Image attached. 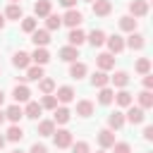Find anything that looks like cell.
Returning <instances> with one entry per match:
<instances>
[{
  "mask_svg": "<svg viewBox=\"0 0 153 153\" xmlns=\"http://www.w3.org/2000/svg\"><path fill=\"white\" fill-rule=\"evenodd\" d=\"M38 88H41L43 96H45V93H53V91H55V81L48 79V76H43V79H38Z\"/></svg>",
  "mask_w": 153,
  "mask_h": 153,
  "instance_id": "37",
  "label": "cell"
},
{
  "mask_svg": "<svg viewBox=\"0 0 153 153\" xmlns=\"http://www.w3.org/2000/svg\"><path fill=\"white\" fill-rule=\"evenodd\" d=\"M120 29H122V31H127V33L136 31V17H131V14L120 17Z\"/></svg>",
  "mask_w": 153,
  "mask_h": 153,
  "instance_id": "21",
  "label": "cell"
},
{
  "mask_svg": "<svg viewBox=\"0 0 153 153\" xmlns=\"http://www.w3.org/2000/svg\"><path fill=\"white\" fill-rule=\"evenodd\" d=\"M112 98H115V91H112V88L103 86V88L98 91V103H100V105H110V103H112Z\"/></svg>",
  "mask_w": 153,
  "mask_h": 153,
  "instance_id": "30",
  "label": "cell"
},
{
  "mask_svg": "<svg viewBox=\"0 0 153 153\" xmlns=\"http://www.w3.org/2000/svg\"><path fill=\"white\" fill-rule=\"evenodd\" d=\"M7 141H22L24 139V129L19 127V124H12L10 129H7V136H5Z\"/></svg>",
  "mask_w": 153,
  "mask_h": 153,
  "instance_id": "33",
  "label": "cell"
},
{
  "mask_svg": "<svg viewBox=\"0 0 153 153\" xmlns=\"http://www.w3.org/2000/svg\"><path fill=\"white\" fill-rule=\"evenodd\" d=\"M10 2H19V0H10Z\"/></svg>",
  "mask_w": 153,
  "mask_h": 153,
  "instance_id": "53",
  "label": "cell"
},
{
  "mask_svg": "<svg viewBox=\"0 0 153 153\" xmlns=\"http://www.w3.org/2000/svg\"><path fill=\"white\" fill-rule=\"evenodd\" d=\"M84 2H93V0H84Z\"/></svg>",
  "mask_w": 153,
  "mask_h": 153,
  "instance_id": "52",
  "label": "cell"
},
{
  "mask_svg": "<svg viewBox=\"0 0 153 153\" xmlns=\"http://www.w3.org/2000/svg\"><path fill=\"white\" fill-rule=\"evenodd\" d=\"M45 74H43V65H33V67H26V81H38V79H43Z\"/></svg>",
  "mask_w": 153,
  "mask_h": 153,
  "instance_id": "23",
  "label": "cell"
},
{
  "mask_svg": "<svg viewBox=\"0 0 153 153\" xmlns=\"http://www.w3.org/2000/svg\"><path fill=\"white\" fill-rule=\"evenodd\" d=\"M55 98H57V103H72L74 100V88L72 86H60Z\"/></svg>",
  "mask_w": 153,
  "mask_h": 153,
  "instance_id": "17",
  "label": "cell"
},
{
  "mask_svg": "<svg viewBox=\"0 0 153 153\" xmlns=\"http://www.w3.org/2000/svg\"><path fill=\"white\" fill-rule=\"evenodd\" d=\"M129 14L131 17H146L148 14V0H131L129 2Z\"/></svg>",
  "mask_w": 153,
  "mask_h": 153,
  "instance_id": "4",
  "label": "cell"
},
{
  "mask_svg": "<svg viewBox=\"0 0 153 153\" xmlns=\"http://www.w3.org/2000/svg\"><path fill=\"white\" fill-rule=\"evenodd\" d=\"M41 112H43V108H41V103H36V100H29L26 108H24V117H29V120H38Z\"/></svg>",
  "mask_w": 153,
  "mask_h": 153,
  "instance_id": "14",
  "label": "cell"
},
{
  "mask_svg": "<svg viewBox=\"0 0 153 153\" xmlns=\"http://www.w3.org/2000/svg\"><path fill=\"white\" fill-rule=\"evenodd\" d=\"M53 141L57 148H69L72 146V131L69 129H55L53 131Z\"/></svg>",
  "mask_w": 153,
  "mask_h": 153,
  "instance_id": "1",
  "label": "cell"
},
{
  "mask_svg": "<svg viewBox=\"0 0 153 153\" xmlns=\"http://www.w3.org/2000/svg\"><path fill=\"white\" fill-rule=\"evenodd\" d=\"M12 65H14L17 69H26V67L31 65V55H29V53H24V50H17V53H14V57H12Z\"/></svg>",
  "mask_w": 153,
  "mask_h": 153,
  "instance_id": "9",
  "label": "cell"
},
{
  "mask_svg": "<svg viewBox=\"0 0 153 153\" xmlns=\"http://www.w3.org/2000/svg\"><path fill=\"white\" fill-rule=\"evenodd\" d=\"M110 148H112V153H131V146L127 141H115Z\"/></svg>",
  "mask_w": 153,
  "mask_h": 153,
  "instance_id": "40",
  "label": "cell"
},
{
  "mask_svg": "<svg viewBox=\"0 0 153 153\" xmlns=\"http://www.w3.org/2000/svg\"><path fill=\"white\" fill-rule=\"evenodd\" d=\"M105 43H108V50H110L112 55H115V53H122V50L127 48V45H124V38H122L120 33H115V36H108V38H105Z\"/></svg>",
  "mask_w": 153,
  "mask_h": 153,
  "instance_id": "7",
  "label": "cell"
},
{
  "mask_svg": "<svg viewBox=\"0 0 153 153\" xmlns=\"http://www.w3.org/2000/svg\"><path fill=\"white\" fill-rule=\"evenodd\" d=\"M110 81L117 86V88H124L129 84V74L127 72H115V76H110Z\"/></svg>",
  "mask_w": 153,
  "mask_h": 153,
  "instance_id": "36",
  "label": "cell"
},
{
  "mask_svg": "<svg viewBox=\"0 0 153 153\" xmlns=\"http://www.w3.org/2000/svg\"><path fill=\"white\" fill-rule=\"evenodd\" d=\"M36 26H38V19H36V17H22V31H24V33L36 31Z\"/></svg>",
  "mask_w": 153,
  "mask_h": 153,
  "instance_id": "35",
  "label": "cell"
},
{
  "mask_svg": "<svg viewBox=\"0 0 153 153\" xmlns=\"http://www.w3.org/2000/svg\"><path fill=\"white\" fill-rule=\"evenodd\" d=\"M143 88H148V91L153 88V76H151V72H148V74H143Z\"/></svg>",
  "mask_w": 153,
  "mask_h": 153,
  "instance_id": "43",
  "label": "cell"
},
{
  "mask_svg": "<svg viewBox=\"0 0 153 153\" xmlns=\"http://www.w3.org/2000/svg\"><path fill=\"white\" fill-rule=\"evenodd\" d=\"M0 29H5V14H0Z\"/></svg>",
  "mask_w": 153,
  "mask_h": 153,
  "instance_id": "46",
  "label": "cell"
},
{
  "mask_svg": "<svg viewBox=\"0 0 153 153\" xmlns=\"http://www.w3.org/2000/svg\"><path fill=\"white\" fill-rule=\"evenodd\" d=\"M117 105H122V108H127V105H131V93L127 91V88H120L117 93H115V98H112Z\"/></svg>",
  "mask_w": 153,
  "mask_h": 153,
  "instance_id": "27",
  "label": "cell"
},
{
  "mask_svg": "<svg viewBox=\"0 0 153 153\" xmlns=\"http://www.w3.org/2000/svg\"><path fill=\"white\" fill-rule=\"evenodd\" d=\"M22 117H24V110L19 108V103H12V105H10L7 110H5V120H10L12 124H17V122H19Z\"/></svg>",
  "mask_w": 153,
  "mask_h": 153,
  "instance_id": "11",
  "label": "cell"
},
{
  "mask_svg": "<svg viewBox=\"0 0 153 153\" xmlns=\"http://www.w3.org/2000/svg\"><path fill=\"white\" fill-rule=\"evenodd\" d=\"M12 153H24V151H19V148H17V151H12Z\"/></svg>",
  "mask_w": 153,
  "mask_h": 153,
  "instance_id": "51",
  "label": "cell"
},
{
  "mask_svg": "<svg viewBox=\"0 0 153 153\" xmlns=\"http://www.w3.org/2000/svg\"><path fill=\"white\" fill-rule=\"evenodd\" d=\"M60 26H62V17H57V14L50 12V14L45 17V29H48V31H55V29H60Z\"/></svg>",
  "mask_w": 153,
  "mask_h": 153,
  "instance_id": "34",
  "label": "cell"
},
{
  "mask_svg": "<svg viewBox=\"0 0 153 153\" xmlns=\"http://www.w3.org/2000/svg\"><path fill=\"white\" fill-rule=\"evenodd\" d=\"M31 41H33L36 48H45L50 43V31L48 29H36V31H31Z\"/></svg>",
  "mask_w": 153,
  "mask_h": 153,
  "instance_id": "3",
  "label": "cell"
},
{
  "mask_svg": "<svg viewBox=\"0 0 153 153\" xmlns=\"http://www.w3.org/2000/svg\"><path fill=\"white\" fill-rule=\"evenodd\" d=\"M139 108H143V110L153 108V93H151L148 88H143V91L139 93Z\"/></svg>",
  "mask_w": 153,
  "mask_h": 153,
  "instance_id": "31",
  "label": "cell"
},
{
  "mask_svg": "<svg viewBox=\"0 0 153 153\" xmlns=\"http://www.w3.org/2000/svg\"><path fill=\"white\" fill-rule=\"evenodd\" d=\"M122 124H124V115L120 112V110H115V112H110V117H108V129H122Z\"/></svg>",
  "mask_w": 153,
  "mask_h": 153,
  "instance_id": "19",
  "label": "cell"
},
{
  "mask_svg": "<svg viewBox=\"0 0 153 153\" xmlns=\"http://www.w3.org/2000/svg\"><path fill=\"white\" fill-rule=\"evenodd\" d=\"M60 60H65V62H74L76 57H79V48L76 45H65V48H60Z\"/></svg>",
  "mask_w": 153,
  "mask_h": 153,
  "instance_id": "13",
  "label": "cell"
},
{
  "mask_svg": "<svg viewBox=\"0 0 153 153\" xmlns=\"http://www.w3.org/2000/svg\"><path fill=\"white\" fill-rule=\"evenodd\" d=\"M5 141H7V139H5V136H2V134H0V148H2V146H5Z\"/></svg>",
  "mask_w": 153,
  "mask_h": 153,
  "instance_id": "47",
  "label": "cell"
},
{
  "mask_svg": "<svg viewBox=\"0 0 153 153\" xmlns=\"http://www.w3.org/2000/svg\"><path fill=\"white\" fill-rule=\"evenodd\" d=\"M69 76H72V79H84V76H86V65L74 60L72 67H69Z\"/></svg>",
  "mask_w": 153,
  "mask_h": 153,
  "instance_id": "25",
  "label": "cell"
},
{
  "mask_svg": "<svg viewBox=\"0 0 153 153\" xmlns=\"http://www.w3.org/2000/svg\"><path fill=\"white\" fill-rule=\"evenodd\" d=\"M12 98H14V103H29V100H31L29 86H26V84H17L14 91H12Z\"/></svg>",
  "mask_w": 153,
  "mask_h": 153,
  "instance_id": "5",
  "label": "cell"
},
{
  "mask_svg": "<svg viewBox=\"0 0 153 153\" xmlns=\"http://www.w3.org/2000/svg\"><path fill=\"white\" fill-rule=\"evenodd\" d=\"M134 69H136L139 74H148V72H151V60H148V57H141V60H136Z\"/></svg>",
  "mask_w": 153,
  "mask_h": 153,
  "instance_id": "38",
  "label": "cell"
},
{
  "mask_svg": "<svg viewBox=\"0 0 153 153\" xmlns=\"http://www.w3.org/2000/svg\"><path fill=\"white\" fill-rule=\"evenodd\" d=\"M2 100H5V93H2V88H0V105H2Z\"/></svg>",
  "mask_w": 153,
  "mask_h": 153,
  "instance_id": "48",
  "label": "cell"
},
{
  "mask_svg": "<svg viewBox=\"0 0 153 153\" xmlns=\"http://www.w3.org/2000/svg\"><path fill=\"white\" fill-rule=\"evenodd\" d=\"M129 110H127V115H124V120H129L131 124H141L143 120H146V112H143V108H134V105H127Z\"/></svg>",
  "mask_w": 153,
  "mask_h": 153,
  "instance_id": "6",
  "label": "cell"
},
{
  "mask_svg": "<svg viewBox=\"0 0 153 153\" xmlns=\"http://www.w3.org/2000/svg\"><path fill=\"white\" fill-rule=\"evenodd\" d=\"M2 122H5V112L0 110V124H2Z\"/></svg>",
  "mask_w": 153,
  "mask_h": 153,
  "instance_id": "49",
  "label": "cell"
},
{
  "mask_svg": "<svg viewBox=\"0 0 153 153\" xmlns=\"http://www.w3.org/2000/svg\"><path fill=\"white\" fill-rule=\"evenodd\" d=\"M81 22H84V14H81L79 10H74V7H72V10H67V12H65V17H62V24H67L69 29H76Z\"/></svg>",
  "mask_w": 153,
  "mask_h": 153,
  "instance_id": "2",
  "label": "cell"
},
{
  "mask_svg": "<svg viewBox=\"0 0 153 153\" xmlns=\"http://www.w3.org/2000/svg\"><path fill=\"white\" fill-rule=\"evenodd\" d=\"M50 10H53L50 0H38V2H33V14H36V17H48Z\"/></svg>",
  "mask_w": 153,
  "mask_h": 153,
  "instance_id": "18",
  "label": "cell"
},
{
  "mask_svg": "<svg viewBox=\"0 0 153 153\" xmlns=\"http://www.w3.org/2000/svg\"><path fill=\"white\" fill-rule=\"evenodd\" d=\"M98 143H100V148H110L115 143V131L112 129H100L98 131Z\"/></svg>",
  "mask_w": 153,
  "mask_h": 153,
  "instance_id": "15",
  "label": "cell"
},
{
  "mask_svg": "<svg viewBox=\"0 0 153 153\" xmlns=\"http://www.w3.org/2000/svg\"><path fill=\"white\" fill-rule=\"evenodd\" d=\"M50 60V53L45 50V48H36L33 53H31V62H36V65H45Z\"/></svg>",
  "mask_w": 153,
  "mask_h": 153,
  "instance_id": "24",
  "label": "cell"
},
{
  "mask_svg": "<svg viewBox=\"0 0 153 153\" xmlns=\"http://www.w3.org/2000/svg\"><path fill=\"white\" fill-rule=\"evenodd\" d=\"M69 117H72V112H69L67 108H55L53 122H55V124H67V122H69Z\"/></svg>",
  "mask_w": 153,
  "mask_h": 153,
  "instance_id": "29",
  "label": "cell"
},
{
  "mask_svg": "<svg viewBox=\"0 0 153 153\" xmlns=\"http://www.w3.org/2000/svg\"><path fill=\"white\" fill-rule=\"evenodd\" d=\"M105 38H108V36H105V31H100V29H93V31L86 36V41H88L93 48H100V45L105 43Z\"/></svg>",
  "mask_w": 153,
  "mask_h": 153,
  "instance_id": "16",
  "label": "cell"
},
{
  "mask_svg": "<svg viewBox=\"0 0 153 153\" xmlns=\"http://www.w3.org/2000/svg\"><path fill=\"white\" fill-rule=\"evenodd\" d=\"M143 139H146V141H151V139H153V127H151V124L143 129Z\"/></svg>",
  "mask_w": 153,
  "mask_h": 153,
  "instance_id": "44",
  "label": "cell"
},
{
  "mask_svg": "<svg viewBox=\"0 0 153 153\" xmlns=\"http://www.w3.org/2000/svg\"><path fill=\"white\" fill-rule=\"evenodd\" d=\"M41 108H45V110H55V108H57V98H55L53 93H45L43 100H41Z\"/></svg>",
  "mask_w": 153,
  "mask_h": 153,
  "instance_id": "39",
  "label": "cell"
},
{
  "mask_svg": "<svg viewBox=\"0 0 153 153\" xmlns=\"http://www.w3.org/2000/svg\"><path fill=\"white\" fill-rule=\"evenodd\" d=\"M5 17H7V19H17V22H19V19L24 17L22 5H19V2H10V5H7V10H5Z\"/></svg>",
  "mask_w": 153,
  "mask_h": 153,
  "instance_id": "20",
  "label": "cell"
},
{
  "mask_svg": "<svg viewBox=\"0 0 153 153\" xmlns=\"http://www.w3.org/2000/svg\"><path fill=\"white\" fill-rule=\"evenodd\" d=\"M29 153H48V148H45L43 143H38V141H36V143L29 148Z\"/></svg>",
  "mask_w": 153,
  "mask_h": 153,
  "instance_id": "42",
  "label": "cell"
},
{
  "mask_svg": "<svg viewBox=\"0 0 153 153\" xmlns=\"http://www.w3.org/2000/svg\"><path fill=\"white\" fill-rule=\"evenodd\" d=\"M53 131H55V122L53 120H41L38 122V134L41 136H53Z\"/></svg>",
  "mask_w": 153,
  "mask_h": 153,
  "instance_id": "32",
  "label": "cell"
},
{
  "mask_svg": "<svg viewBox=\"0 0 153 153\" xmlns=\"http://www.w3.org/2000/svg\"><path fill=\"white\" fill-rule=\"evenodd\" d=\"M72 153H88V143L86 141H72Z\"/></svg>",
  "mask_w": 153,
  "mask_h": 153,
  "instance_id": "41",
  "label": "cell"
},
{
  "mask_svg": "<svg viewBox=\"0 0 153 153\" xmlns=\"http://www.w3.org/2000/svg\"><path fill=\"white\" fill-rule=\"evenodd\" d=\"M108 81H110V76L103 72V69H98V72H93V76H91V84L96 86V88H103V86H108Z\"/></svg>",
  "mask_w": 153,
  "mask_h": 153,
  "instance_id": "26",
  "label": "cell"
},
{
  "mask_svg": "<svg viewBox=\"0 0 153 153\" xmlns=\"http://www.w3.org/2000/svg\"><path fill=\"white\" fill-rule=\"evenodd\" d=\"M57 2H60L62 7H67V10H72V7L76 5V0H57Z\"/></svg>",
  "mask_w": 153,
  "mask_h": 153,
  "instance_id": "45",
  "label": "cell"
},
{
  "mask_svg": "<svg viewBox=\"0 0 153 153\" xmlns=\"http://www.w3.org/2000/svg\"><path fill=\"white\" fill-rule=\"evenodd\" d=\"M76 115L79 117H91L93 115V103L91 100H79L76 103Z\"/></svg>",
  "mask_w": 153,
  "mask_h": 153,
  "instance_id": "28",
  "label": "cell"
},
{
  "mask_svg": "<svg viewBox=\"0 0 153 153\" xmlns=\"http://www.w3.org/2000/svg\"><path fill=\"white\" fill-rule=\"evenodd\" d=\"M124 45H129L131 50H141V48L146 45V38H143L141 33H136V31H131V33H129V38L124 41Z\"/></svg>",
  "mask_w": 153,
  "mask_h": 153,
  "instance_id": "12",
  "label": "cell"
},
{
  "mask_svg": "<svg viewBox=\"0 0 153 153\" xmlns=\"http://www.w3.org/2000/svg\"><path fill=\"white\" fill-rule=\"evenodd\" d=\"M96 65H98V69H103V72L112 69V67H115V57H112V53H100V55L96 57Z\"/></svg>",
  "mask_w": 153,
  "mask_h": 153,
  "instance_id": "10",
  "label": "cell"
},
{
  "mask_svg": "<svg viewBox=\"0 0 153 153\" xmlns=\"http://www.w3.org/2000/svg\"><path fill=\"white\" fill-rule=\"evenodd\" d=\"M112 12V2L110 0H93V14L96 17H108Z\"/></svg>",
  "mask_w": 153,
  "mask_h": 153,
  "instance_id": "8",
  "label": "cell"
},
{
  "mask_svg": "<svg viewBox=\"0 0 153 153\" xmlns=\"http://www.w3.org/2000/svg\"><path fill=\"white\" fill-rule=\"evenodd\" d=\"M96 153H108V151H105V148H100V151H96Z\"/></svg>",
  "mask_w": 153,
  "mask_h": 153,
  "instance_id": "50",
  "label": "cell"
},
{
  "mask_svg": "<svg viewBox=\"0 0 153 153\" xmlns=\"http://www.w3.org/2000/svg\"><path fill=\"white\" fill-rule=\"evenodd\" d=\"M67 41H69V45H76V48H79V45H81V43L86 41V33H84V31H81V29L76 26V29H72V31H69Z\"/></svg>",
  "mask_w": 153,
  "mask_h": 153,
  "instance_id": "22",
  "label": "cell"
}]
</instances>
